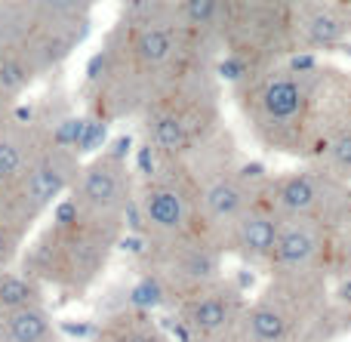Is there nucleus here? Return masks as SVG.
I'll return each instance as SVG.
<instances>
[{"label": "nucleus", "mask_w": 351, "mask_h": 342, "mask_svg": "<svg viewBox=\"0 0 351 342\" xmlns=\"http://www.w3.org/2000/svg\"><path fill=\"white\" fill-rule=\"evenodd\" d=\"M185 59L191 56L176 0H154L142 10H121V19L111 25L86 74L93 117L111 123L142 114Z\"/></svg>", "instance_id": "f257e3e1"}, {"label": "nucleus", "mask_w": 351, "mask_h": 342, "mask_svg": "<svg viewBox=\"0 0 351 342\" xmlns=\"http://www.w3.org/2000/svg\"><path fill=\"white\" fill-rule=\"evenodd\" d=\"M243 121L265 148L280 154H305L321 123V93L327 74L317 65L265 62L241 71L234 80Z\"/></svg>", "instance_id": "f03ea898"}, {"label": "nucleus", "mask_w": 351, "mask_h": 342, "mask_svg": "<svg viewBox=\"0 0 351 342\" xmlns=\"http://www.w3.org/2000/svg\"><path fill=\"white\" fill-rule=\"evenodd\" d=\"M121 234L117 228L74 216L68 197H62L53 207V222L22 253V271L43 290L53 287L62 296H84L105 271Z\"/></svg>", "instance_id": "7ed1b4c3"}, {"label": "nucleus", "mask_w": 351, "mask_h": 342, "mask_svg": "<svg viewBox=\"0 0 351 342\" xmlns=\"http://www.w3.org/2000/svg\"><path fill=\"white\" fill-rule=\"evenodd\" d=\"M139 117L145 130V148L154 158H185L222 127L213 62L185 59Z\"/></svg>", "instance_id": "20e7f679"}, {"label": "nucleus", "mask_w": 351, "mask_h": 342, "mask_svg": "<svg viewBox=\"0 0 351 342\" xmlns=\"http://www.w3.org/2000/svg\"><path fill=\"white\" fill-rule=\"evenodd\" d=\"M324 275H271L247 302L241 342H324L342 324Z\"/></svg>", "instance_id": "39448f33"}, {"label": "nucleus", "mask_w": 351, "mask_h": 342, "mask_svg": "<svg viewBox=\"0 0 351 342\" xmlns=\"http://www.w3.org/2000/svg\"><path fill=\"white\" fill-rule=\"evenodd\" d=\"M84 154L68 142L53 139L3 191H0V241L10 259L22 250L28 232L65 197Z\"/></svg>", "instance_id": "423d86ee"}, {"label": "nucleus", "mask_w": 351, "mask_h": 342, "mask_svg": "<svg viewBox=\"0 0 351 342\" xmlns=\"http://www.w3.org/2000/svg\"><path fill=\"white\" fill-rule=\"evenodd\" d=\"M133 232L145 244H160L200 232V188L185 158H154L136 179Z\"/></svg>", "instance_id": "0eeeda50"}, {"label": "nucleus", "mask_w": 351, "mask_h": 342, "mask_svg": "<svg viewBox=\"0 0 351 342\" xmlns=\"http://www.w3.org/2000/svg\"><path fill=\"white\" fill-rule=\"evenodd\" d=\"M225 56L241 71L293 53V0H234L225 31Z\"/></svg>", "instance_id": "6e6552de"}, {"label": "nucleus", "mask_w": 351, "mask_h": 342, "mask_svg": "<svg viewBox=\"0 0 351 342\" xmlns=\"http://www.w3.org/2000/svg\"><path fill=\"white\" fill-rule=\"evenodd\" d=\"M65 197L74 207V216L123 232L127 222H133L136 210V176L127 164V154L111 148L84 160Z\"/></svg>", "instance_id": "1a4fd4ad"}, {"label": "nucleus", "mask_w": 351, "mask_h": 342, "mask_svg": "<svg viewBox=\"0 0 351 342\" xmlns=\"http://www.w3.org/2000/svg\"><path fill=\"white\" fill-rule=\"evenodd\" d=\"M142 278H152L164 293V302H182L200 287L219 281L225 250L200 228L173 241L142 247Z\"/></svg>", "instance_id": "9d476101"}, {"label": "nucleus", "mask_w": 351, "mask_h": 342, "mask_svg": "<svg viewBox=\"0 0 351 342\" xmlns=\"http://www.w3.org/2000/svg\"><path fill=\"white\" fill-rule=\"evenodd\" d=\"M265 197L280 213V219L311 216V219H324V222H333L336 225L351 210V185L330 176L315 160H308V164L299 167V170L280 173V176H268Z\"/></svg>", "instance_id": "9b49d317"}, {"label": "nucleus", "mask_w": 351, "mask_h": 342, "mask_svg": "<svg viewBox=\"0 0 351 342\" xmlns=\"http://www.w3.org/2000/svg\"><path fill=\"white\" fill-rule=\"evenodd\" d=\"M247 296L228 278L200 287L176 302V321L185 342H241Z\"/></svg>", "instance_id": "f8f14e48"}, {"label": "nucleus", "mask_w": 351, "mask_h": 342, "mask_svg": "<svg viewBox=\"0 0 351 342\" xmlns=\"http://www.w3.org/2000/svg\"><path fill=\"white\" fill-rule=\"evenodd\" d=\"M336 225L311 216L280 219L278 244L268 259V275H324L333 278Z\"/></svg>", "instance_id": "ddd939ff"}, {"label": "nucleus", "mask_w": 351, "mask_h": 342, "mask_svg": "<svg viewBox=\"0 0 351 342\" xmlns=\"http://www.w3.org/2000/svg\"><path fill=\"white\" fill-rule=\"evenodd\" d=\"M351 37V10L339 0H293V53H327Z\"/></svg>", "instance_id": "4468645a"}, {"label": "nucleus", "mask_w": 351, "mask_h": 342, "mask_svg": "<svg viewBox=\"0 0 351 342\" xmlns=\"http://www.w3.org/2000/svg\"><path fill=\"white\" fill-rule=\"evenodd\" d=\"M278 234H280V213L268 204L265 191H262L259 201L228 228V234L222 238V250L225 256H237L243 265L268 269Z\"/></svg>", "instance_id": "2eb2a0df"}, {"label": "nucleus", "mask_w": 351, "mask_h": 342, "mask_svg": "<svg viewBox=\"0 0 351 342\" xmlns=\"http://www.w3.org/2000/svg\"><path fill=\"white\" fill-rule=\"evenodd\" d=\"M231 6H234V0H176L191 59L216 62V56L225 49Z\"/></svg>", "instance_id": "dca6fc26"}, {"label": "nucleus", "mask_w": 351, "mask_h": 342, "mask_svg": "<svg viewBox=\"0 0 351 342\" xmlns=\"http://www.w3.org/2000/svg\"><path fill=\"white\" fill-rule=\"evenodd\" d=\"M56 139V121L43 117H12L0 127V191Z\"/></svg>", "instance_id": "f3484780"}, {"label": "nucleus", "mask_w": 351, "mask_h": 342, "mask_svg": "<svg viewBox=\"0 0 351 342\" xmlns=\"http://www.w3.org/2000/svg\"><path fill=\"white\" fill-rule=\"evenodd\" d=\"M99 0H22L31 25L56 31H90V19Z\"/></svg>", "instance_id": "a211bd4d"}, {"label": "nucleus", "mask_w": 351, "mask_h": 342, "mask_svg": "<svg viewBox=\"0 0 351 342\" xmlns=\"http://www.w3.org/2000/svg\"><path fill=\"white\" fill-rule=\"evenodd\" d=\"M0 342H56V324L47 302L0 308Z\"/></svg>", "instance_id": "6ab92c4d"}, {"label": "nucleus", "mask_w": 351, "mask_h": 342, "mask_svg": "<svg viewBox=\"0 0 351 342\" xmlns=\"http://www.w3.org/2000/svg\"><path fill=\"white\" fill-rule=\"evenodd\" d=\"M96 342H170V339L158 327V321L148 315V308L127 306L123 312L108 315L99 324Z\"/></svg>", "instance_id": "aec40b11"}, {"label": "nucleus", "mask_w": 351, "mask_h": 342, "mask_svg": "<svg viewBox=\"0 0 351 342\" xmlns=\"http://www.w3.org/2000/svg\"><path fill=\"white\" fill-rule=\"evenodd\" d=\"M351 275V210L336 222L333 234V278Z\"/></svg>", "instance_id": "412c9836"}, {"label": "nucleus", "mask_w": 351, "mask_h": 342, "mask_svg": "<svg viewBox=\"0 0 351 342\" xmlns=\"http://www.w3.org/2000/svg\"><path fill=\"white\" fill-rule=\"evenodd\" d=\"M148 3H154V0H121V10H142Z\"/></svg>", "instance_id": "4be33fe9"}, {"label": "nucleus", "mask_w": 351, "mask_h": 342, "mask_svg": "<svg viewBox=\"0 0 351 342\" xmlns=\"http://www.w3.org/2000/svg\"><path fill=\"white\" fill-rule=\"evenodd\" d=\"M324 342H327V339H324Z\"/></svg>", "instance_id": "5701e85b"}]
</instances>
